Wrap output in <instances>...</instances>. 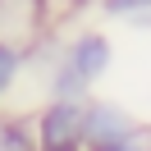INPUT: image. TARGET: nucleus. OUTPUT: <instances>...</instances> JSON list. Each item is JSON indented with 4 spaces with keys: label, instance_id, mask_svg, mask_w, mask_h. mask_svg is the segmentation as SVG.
I'll list each match as a JSON object with an SVG mask.
<instances>
[{
    "label": "nucleus",
    "instance_id": "f257e3e1",
    "mask_svg": "<svg viewBox=\"0 0 151 151\" xmlns=\"http://www.w3.org/2000/svg\"><path fill=\"white\" fill-rule=\"evenodd\" d=\"M83 119H87V96H46L32 124H37V147L41 151H87L83 147Z\"/></svg>",
    "mask_w": 151,
    "mask_h": 151
},
{
    "label": "nucleus",
    "instance_id": "f03ea898",
    "mask_svg": "<svg viewBox=\"0 0 151 151\" xmlns=\"http://www.w3.org/2000/svg\"><path fill=\"white\" fill-rule=\"evenodd\" d=\"M133 137H147V124H142L124 101L87 96V119H83V147L87 151L119 147V142H133Z\"/></svg>",
    "mask_w": 151,
    "mask_h": 151
},
{
    "label": "nucleus",
    "instance_id": "7ed1b4c3",
    "mask_svg": "<svg viewBox=\"0 0 151 151\" xmlns=\"http://www.w3.org/2000/svg\"><path fill=\"white\" fill-rule=\"evenodd\" d=\"M64 64L73 69L87 87H96L105 73H110V64H114V41H110V32L92 28V32H83V37H73L64 46Z\"/></svg>",
    "mask_w": 151,
    "mask_h": 151
},
{
    "label": "nucleus",
    "instance_id": "20e7f679",
    "mask_svg": "<svg viewBox=\"0 0 151 151\" xmlns=\"http://www.w3.org/2000/svg\"><path fill=\"white\" fill-rule=\"evenodd\" d=\"M0 151H41L32 114H0Z\"/></svg>",
    "mask_w": 151,
    "mask_h": 151
},
{
    "label": "nucleus",
    "instance_id": "39448f33",
    "mask_svg": "<svg viewBox=\"0 0 151 151\" xmlns=\"http://www.w3.org/2000/svg\"><path fill=\"white\" fill-rule=\"evenodd\" d=\"M23 46L19 41H9V37H0V101L9 96V87L19 83V73H23Z\"/></svg>",
    "mask_w": 151,
    "mask_h": 151
},
{
    "label": "nucleus",
    "instance_id": "423d86ee",
    "mask_svg": "<svg viewBox=\"0 0 151 151\" xmlns=\"http://www.w3.org/2000/svg\"><path fill=\"white\" fill-rule=\"evenodd\" d=\"M105 19H151V0H96Z\"/></svg>",
    "mask_w": 151,
    "mask_h": 151
},
{
    "label": "nucleus",
    "instance_id": "0eeeda50",
    "mask_svg": "<svg viewBox=\"0 0 151 151\" xmlns=\"http://www.w3.org/2000/svg\"><path fill=\"white\" fill-rule=\"evenodd\" d=\"M101 151H151V137H133V142H119V147H101Z\"/></svg>",
    "mask_w": 151,
    "mask_h": 151
}]
</instances>
